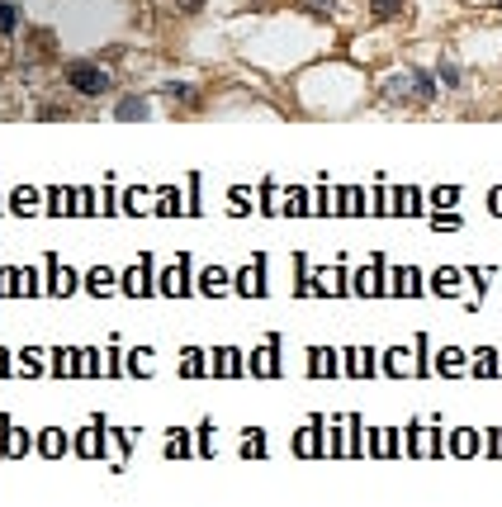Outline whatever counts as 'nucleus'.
Returning <instances> with one entry per match:
<instances>
[{
    "label": "nucleus",
    "mask_w": 502,
    "mask_h": 507,
    "mask_svg": "<svg viewBox=\"0 0 502 507\" xmlns=\"http://www.w3.org/2000/svg\"><path fill=\"white\" fill-rule=\"evenodd\" d=\"M384 91H389L393 100H403L412 91V71H403V76H389V86H384Z\"/></svg>",
    "instance_id": "obj_13"
},
{
    "label": "nucleus",
    "mask_w": 502,
    "mask_h": 507,
    "mask_svg": "<svg viewBox=\"0 0 502 507\" xmlns=\"http://www.w3.org/2000/svg\"><path fill=\"white\" fill-rule=\"evenodd\" d=\"M86 285H91V294H110V289H114V270H105V266L91 270V275H86Z\"/></svg>",
    "instance_id": "obj_10"
},
{
    "label": "nucleus",
    "mask_w": 502,
    "mask_h": 507,
    "mask_svg": "<svg viewBox=\"0 0 502 507\" xmlns=\"http://www.w3.org/2000/svg\"><path fill=\"white\" fill-rule=\"evenodd\" d=\"M455 450H460V455H474V436H469V431H460V436H455Z\"/></svg>",
    "instance_id": "obj_24"
},
{
    "label": "nucleus",
    "mask_w": 502,
    "mask_h": 507,
    "mask_svg": "<svg viewBox=\"0 0 502 507\" xmlns=\"http://www.w3.org/2000/svg\"><path fill=\"white\" fill-rule=\"evenodd\" d=\"M185 275H189V256H180V261H175V266L161 275V289H166V294H185V289H189Z\"/></svg>",
    "instance_id": "obj_4"
},
{
    "label": "nucleus",
    "mask_w": 502,
    "mask_h": 507,
    "mask_svg": "<svg viewBox=\"0 0 502 507\" xmlns=\"http://www.w3.org/2000/svg\"><path fill=\"white\" fill-rule=\"evenodd\" d=\"M431 223H436V228H445V233H450V228H460V218H455V214H436Z\"/></svg>",
    "instance_id": "obj_26"
},
{
    "label": "nucleus",
    "mask_w": 502,
    "mask_h": 507,
    "mask_svg": "<svg viewBox=\"0 0 502 507\" xmlns=\"http://www.w3.org/2000/svg\"><path fill=\"white\" fill-rule=\"evenodd\" d=\"M175 5H180L185 15H199V10H204V0H175Z\"/></svg>",
    "instance_id": "obj_27"
},
{
    "label": "nucleus",
    "mask_w": 502,
    "mask_h": 507,
    "mask_svg": "<svg viewBox=\"0 0 502 507\" xmlns=\"http://www.w3.org/2000/svg\"><path fill=\"white\" fill-rule=\"evenodd\" d=\"M356 289H361V294H375V270H361V275H356Z\"/></svg>",
    "instance_id": "obj_18"
},
{
    "label": "nucleus",
    "mask_w": 502,
    "mask_h": 507,
    "mask_svg": "<svg viewBox=\"0 0 502 507\" xmlns=\"http://www.w3.org/2000/svg\"><path fill=\"white\" fill-rule=\"evenodd\" d=\"M308 10H313V15H322V19H332L337 10H342V0H308Z\"/></svg>",
    "instance_id": "obj_16"
},
{
    "label": "nucleus",
    "mask_w": 502,
    "mask_h": 507,
    "mask_svg": "<svg viewBox=\"0 0 502 507\" xmlns=\"http://www.w3.org/2000/svg\"><path fill=\"white\" fill-rule=\"evenodd\" d=\"M440 356H445V361H440L445 375H460V370H465V365H460V351H440Z\"/></svg>",
    "instance_id": "obj_17"
},
{
    "label": "nucleus",
    "mask_w": 502,
    "mask_h": 507,
    "mask_svg": "<svg viewBox=\"0 0 502 507\" xmlns=\"http://www.w3.org/2000/svg\"><path fill=\"white\" fill-rule=\"evenodd\" d=\"M488 199H493V204H488V209H493V214H502V190H493V194H488Z\"/></svg>",
    "instance_id": "obj_28"
},
{
    "label": "nucleus",
    "mask_w": 502,
    "mask_h": 507,
    "mask_svg": "<svg viewBox=\"0 0 502 507\" xmlns=\"http://www.w3.org/2000/svg\"><path fill=\"white\" fill-rule=\"evenodd\" d=\"M15 29H19V10L10 5V0H0V38H10Z\"/></svg>",
    "instance_id": "obj_11"
},
{
    "label": "nucleus",
    "mask_w": 502,
    "mask_h": 507,
    "mask_svg": "<svg viewBox=\"0 0 502 507\" xmlns=\"http://www.w3.org/2000/svg\"><path fill=\"white\" fill-rule=\"evenodd\" d=\"M412 95H417V100H436V76H426V71H412Z\"/></svg>",
    "instance_id": "obj_9"
},
{
    "label": "nucleus",
    "mask_w": 502,
    "mask_h": 507,
    "mask_svg": "<svg viewBox=\"0 0 502 507\" xmlns=\"http://www.w3.org/2000/svg\"><path fill=\"white\" fill-rule=\"evenodd\" d=\"M147 100L142 95H128V100H119V105H114V119H124V124H133V119H147Z\"/></svg>",
    "instance_id": "obj_5"
},
{
    "label": "nucleus",
    "mask_w": 502,
    "mask_h": 507,
    "mask_svg": "<svg viewBox=\"0 0 502 507\" xmlns=\"http://www.w3.org/2000/svg\"><path fill=\"white\" fill-rule=\"evenodd\" d=\"M10 209H15V214H33V209H38V190H15Z\"/></svg>",
    "instance_id": "obj_12"
},
{
    "label": "nucleus",
    "mask_w": 502,
    "mask_h": 507,
    "mask_svg": "<svg viewBox=\"0 0 502 507\" xmlns=\"http://www.w3.org/2000/svg\"><path fill=\"white\" fill-rule=\"evenodd\" d=\"M261 275H266V256H256V261H251L247 270H242V294H266V280H261Z\"/></svg>",
    "instance_id": "obj_2"
},
{
    "label": "nucleus",
    "mask_w": 502,
    "mask_h": 507,
    "mask_svg": "<svg viewBox=\"0 0 502 507\" xmlns=\"http://www.w3.org/2000/svg\"><path fill=\"white\" fill-rule=\"evenodd\" d=\"M47 270H52V294H71L76 289V275L66 266H57V261H47Z\"/></svg>",
    "instance_id": "obj_6"
},
{
    "label": "nucleus",
    "mask_w": 502,
    "mask_h": 507,
    "mask_svg": "<svg viewBox=\"0 0 502 507\" xmlns=\"http://www.w3.org/2000/svg\"><path fill=\"white\" fill-rule=\"evenodd\" d=\"M166 95H171V100H194V91H189L185 81H171V86H166Z\"/></svg>",
    "instance_id": "obj_19"
},
{
    "label": "nucleus",
    "mask_w": 502,
    "mask_h": 507,
    "mask_svg": "<svg viewBox=\"0 0 502 507\" xmlns=\"http://www.w3.org/2000/svg\"><path fill=\"white\" fill-rule=\"evenodd\" d=\"M479 356H484V361H474V370H479V375H498V365L488 361V356H493V351H479Z\"/></svg>",
    "instance_id": "obj_23"
},
{
    "label": "nucleus",
    "mask_w": 502,
    "mask_h": 507,
    "mask_svg": "<svg viewBox=\"0 0 502 507\" xmlns=\"http://www.w3.org/2000/svg\"><path fill=\"white\" fill-rule=\"evenodd\" d=\"M38 119H66V110H62V105H43V110H38Z\"/></svg>",
    "instance_id": "obj_25"
},
{
    "label": "nucleus",
    "mask_w": 502,
    "mask_h": 507,
    "mask_svg": "<svg viewBox=\"0 0 502 507\" xmlns=\"http://www.w3.org/2000/svg\"><path fill=\"white\" fill-rule=\"evenodd\" d=\"M47 209H52V214H66V209H71V204H66V194L47 190Z\"/></svg>",
    "instance_id": "obj_22"
},
{
    "label": "nucleus",
    "mask_w": 502,
    "mask_h": 507,
    "mask_svg": "<svg viewBox=\"0 0 502 507\" xmlns=\"http://www.w3.org/2000/svg\"><path fill=\"white\" fill-rule=\"evenodd\" d=\"M393 280H398V294H417V270H398V275H393Z\"/></svg>",
    "instance_id": "obj_15"
},
{
    "label": "nucleus",
    "mask_w": 502,
    "mask_h": 507,
    "mask_svg": "<svg viewBox=\"0 0 502 507\" xmlns=\"http://www.w3.org/2000/svg\"><path fill=\"white\" fill-rule=\"evenodd\" d=\"M62 81L76 91V95H86V100H100V95H110V71L100 62H66L62 66Z\"/></svg>",
    "instance_id": "obj_1"
},
{
    "label": "nucleus",
    "mask_w": 502,
    "mask_h": 507,
    "mask_svg": "<svg viewBox=\"0 0 502 507\" xmlns=\"http://www.w3.org/2000/svg\"><path fill=\"white\" fill-rule=\"evenodd\" d=\"M403 5H408V0H370V15L375 19H403Z\"/></svg>",
    "instance_id": "obj_7"
},
{
    "label": "nucleus",
    "mask_w": 502,
    "mask_h": 507,
    "mask_svg": "<svg viewBox=\"0 0 502 507\" xmlns=\"http://www.w3.org/2000/svg\"><path fill=\"white\" fill-rule=\"evenodd\" d=\"M199 289H204V294H223V289H228V270H204V275H199Z\"/></svg>",
    "instance_id": "obj_8"
},
{
    "label": "nucleus",
    "mask_w": 502,
    "mask_h": 507,
    "mask_svg": "<svg viewBox=\"0 0 502 507\" xmlns=\"http://www.w3.org/2000/svg\"><path fill=\"white\" fill-rule=\"evenodd\" d=\"M440 81H445V86H460L465 76H460V66H455V62H445V66H440Z\"/></svg>",
    "instance_id": "obj_21"
},
{
    "label": "nucleus",
    "mask_w": 502,
    "mask_h": 507,
    "mask_svg": "<svg viewBox=\"0 0 502 507\" xmlns=\"http://www.w3.org/2000/svg\"><path fill=\"white\" fill-rule=\"evenodd\" d=\"M124 280H128V285H124L128 294H147V289H152V285H147V280H152V256H142V261L128 270Z\"/></svg>",
    "instance_id": "obj_3"
},
{
    "label": "nucleus",
    "mask_w": 502,
    "mask_h": 507,
    "mask_svg": "<svg viewBox=\"0 0 502 507\" xmlns=\"http://www.w3.org/2000/svg\"><path fill=\"white\" fill-rule=\"evenodd\" d=\"M57 450H66V436H57V431L43 436V455H57Z\"/></svg>",
    "instance_id": "obj_20"
},
{
    "label": "nucleus",
    "mask_w": 502,
    "mask_h": 507,
    "mask_svg": "<svg viewBox=\"0 0 502 507\" xmlns=\"http://www.w3.org/2000/svg\"><path fill=\"white\" fill-rule=\"evenodd\" d=\"M417 199H422L417 190H398V204H393V209H398V214H417V209H422Z\"/></svg>",
    "instance_id": "obj_14"
}]
</instances>
